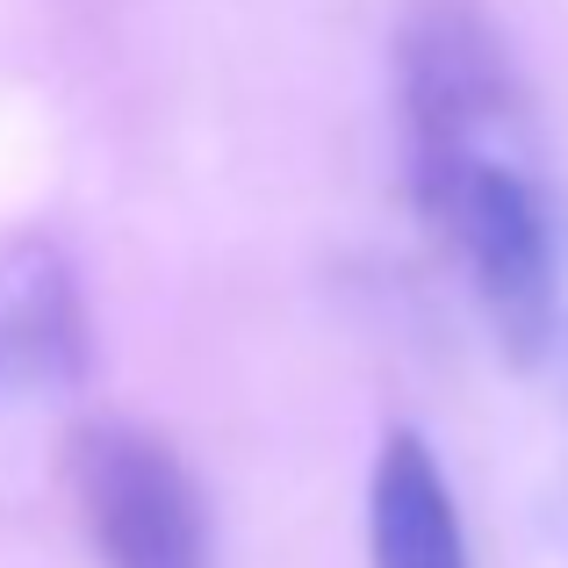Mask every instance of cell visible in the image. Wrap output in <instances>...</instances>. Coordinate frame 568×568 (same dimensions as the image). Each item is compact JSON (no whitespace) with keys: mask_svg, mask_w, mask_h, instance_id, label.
<instances>
[{"mask_svg":"<svg viewBox=\"0 0 568 568\" xmlns=\"http://www.w3.org/2000/svg\"><path fill=\"white\" fill-rule=\"evenodd\" d=\"M410 202L468 274L504 353L540 361L561 324V266H555V209H547L526 138L460 144L432 166H410Z\"/></svg>","mask_w":568,"mask_h":568,"instance_id":"obj_1","label":"cell"},{"mask_svg":"<svg viewBox=\"0 0 568 568\" xmlns=\"http://www.w3.org/2000/svg\"><path fill=\"white\" fill-rule=\"evenodd\" d=\"M72 504L101 568H209V504L159 432L101 417L72 432Z\"/></svg>","mask_w":568,"mask_h":568,"instance_id":"obj_2","label":"cell"},{"mask_svg":"<svg viewBox=\"0 0 568 568\" xmlns=\"http://www.w3.org/2000/svg\"><path fill=\"white\" fill-rule=\"evenodd\" d=\"M396 94H403V159L460 152V144H511L526 138L511 58L475 0H417L396 43Z\"/></svg>","mask_w":568,"mask_h":568,"instance_id":"obj_3","label":"cell"},{"mask_svg":"<svg viewBox=\"0 0 568 568\" xmlns=\"http://www.w3.org/2000/svg\"><path fill=\"white\" fill-rule=\"evenodd\" d=\"M87 382V303L65 252L22 237L0 252V410L72 396Z\"/></svg>","mask_w":568,"mask_h":568,"instance_id":"obj_4","label":"cell"},{"mask_svg":"<svg viewBox=\"0 0 568 568\" xmlns=\"http://www.w3.org/2000/svg\"><path fill=\"white\" fill-rule=\"evenodd\" d=\"M367 561L375 568H475L460 504L417 432H388L367 483Z\"/></svg>","mask_w":568,"mask_h":568,"instance_id":"obj_5","label":"cell"},{"mask_svg":"<svg viewBox=\"0 0 568 568\" xmlns=\"http://www.w3.org/2000/svg\"><path fill=\"white\" fill-rule=\"evenodd\" d=\"M540 361H555V375H561V388H568V317L555 324V338H547V353Z\"/></svg>","mask_w":568,"mask_h":568,"instance_id":"obj_6","label":"cell"}]
</instances>
